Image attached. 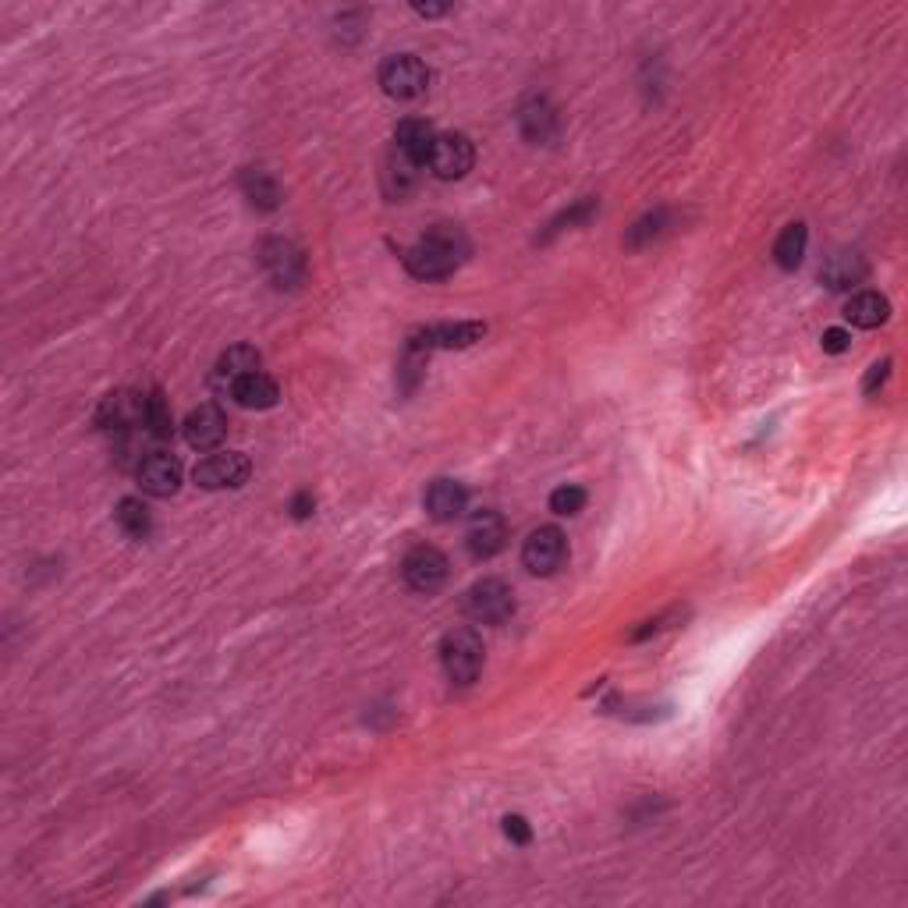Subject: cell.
I'll list each match as a JSON object with an SVG mask.
<instances>
[{
    "instance_id": "cell-1",
    "label": "cell",
    "mask_w": 908,
    "mask_h": 908,
    "mask_svg": "<svg viewBox=\"0 0 908 908\" xmlns=\"http://www.w3.org/2000/svg\"><path fill=\"white\" fill-rule=\"evenodd\" d=\"M465 260H468V238L462 227L437 224L405 252V270L419 280H444Z\"/></svg>"
},
{
    "instance_id": "cell-2",
    "label": "cell",
    "mask_w": 908,
    "mask_h": 908,
    "mask_svg": "<svg viewBox=\"0 0 908 908\" xmlns=\"http://www.w3.org/2000/svg\"><path fill=\"white\" fill-rule=\"evenodd\" d=\"M440 664L454 685H473L482 671V638L473 629H454L440 643Z\"/></svg>"
},
{
    "instance_id": "cell-3",
    "label": "cell",
    "mask_w": 908,
    "mask_h": 908,
    "mask_svg": "<svg viewBox=\"0 0 908 908\" xmlns=\"http://www.w3.org/2000/svg\"><path fill=\"white\" fill-rule=\"evenodd\" d=\"M465 614L479 624H504L515 614V593L501 578H482L465 593Z\"/></svg>"
},
{
    "instance_id": "cell-4",
    "label": "cell",
    "mask_w": 908,
    "mask_h": 908,
    "mask_svg": "<svg viewBox=\"0 0 908 908\" xmlns=\"http://www.w3.org/2000/svg\"><path fill=\"white\" fill-rule=\"evenodd\" d=\"M430 85V71L411 53H394L380 64V89L391 99H419Z\"/></svg>"
},
{
    "instance_id": "cell-5",
    "label": "cell",
    "mask_w": 908,
    "mask_h": 908,
    "mask_svg": "<svg viewBox=\"0 0 908 908\" xmlns=\"http://www.w3.org/2000/svg\"><path fill=\"white\" fill-rule=\"evenodd\" d=\"M568 561V539L558 525H539L522 547V564L533 575H553Z\"/></svg>"
},
{
    "instance_id": "cell-6",
    "label": "cell",
    "mask_w": 908,
    "mask_h": 908,
    "mask_svg": "<svg viewBox=\"0 0 908 908\" xmlns=\"http://www.w3.org/2000/svg\"><path fill=\"white\" fill-rule=\"evenodd\" d=\"M252 465L241 451H224V454H210L195 465L192 479L199 482L203 490H238L241 482L249 479Z\"/></svg>"
},
{
    "instance_id": "cell-7",
    "label": "cell",
    "mask_w": 908,
    "mask_h": 908,
    "mask_svg": "<svg viewBox=\"0 0 908 908\" xmlns=\"http://www.w3.org/2000/svg\"><path fill=\"white\" fill-rule=\"evenodd\" d=\"M402 575H405V582L416 593L430 596V593H437L447 582L451 564H447V558L437 547H411L405 553V561H402Z\"/></svg>"
},
{
    "instance_id": "cell-8",
    "label": "cell",
    "mask_w": 908,
    "mask_h": 908,
    "mask_svg": "<svg viewBox=\"0 0 908 908\" xmlns=\"http://www.w3.org/2000/svg\"><path fill=\"white\" fill-rule=\"evenodd\" d=\"M260 263L266 270V277L277 284V288H298V280L306 277V255L298 246L284 238H266L260 246Z\"/></svg>"
},
{
    "instance_id": "cell-9",
    "label": "cell",
    "mask_w": 908,
    "mask_h": 908,
    "mask_svg": "<svg viewBox=\"0 0 908 908\" xmlns=\"http://www.w3.org/2000/svg\"><path fill=\"white\" fill-rule=\"evenodd\" d=\"M476 160V150L473 142H468L462 132H447V135H437L433 142V153H430V167L440 181H458L465 178L468 170H473Z\"/></svg>"
},
{
    "instance_id": "cell-10",
    "label": "cell",
    "mask_w": 908,
    "mask_h": 908,
    "mask_svg": "<svg viewBox=\"0 0 908 908\" xmlns=\"http://www.w3.org/2000/svg\"><path fill=\"white\" fill-rule=\"evenodd\" d=\"M139 487L150 497H175L181 487V462L167 451H153L139 462Z\"/></svg>"
},
{
    "instance_id": "cell-11",
    "label": "cell",
    "mask_w": 908,
    "mask_h": 908,
    "mask_svg": "<svg viewBox=\"0 0 908 908\" xmlns=\"http://www.w3.org/2000/svg\"><path fill=\"white\" fill-rule=\"evenodd\" d=\"M482 334H487V323H476V320L437 323V326H426L419 334H411L408 345H416L430 355L433 348H468V345H476V340H482Z\"/></svg>"
},
{
    "instance_id": "cell-12",
    "label": "cell",
    "mask_w": 908,
    "mask_h": 908,
    "mask_svg": "<svg viewBox=\"0 0 908 908\" xmlns=\"http://www.w3.org/2000/svg\"><path fill=\"white\" fill-rule=\"evenodd\" d=\"M96 422L104 430H132V426L146 422V397H139L135 391H113L104 397V405L96 411Z\"/></svg>"
},
{
    "instance_id": "cell-13",
    "label": "cell",
    "mask_w": 908,
    "mask_h": 908,
    "mask_svg": "<svg viewBox=\"0 0 908 908\" xmlns=\"http://www.w3.org/2000/svg\"><path fill=\"white\" fill-rule=\"evenodd\" d=\"M507 543V522L497 515V511H479V515L473 518V525H468V533H465V547L473 558L479 561H487L493 558V553H501Z\"/></svg>"
},
{
    "instance_id": "cell-14",
    "label": "cell",
    "mask_w": 908,
    "mask_h": 908,
    "mask_svg": "<svg viewBox=\"0 0 908 908\" xmlns=\"http://www.w3.org/2000/svg\"><path fill=\"white\" fill-rule=\"evenodd\" d=\"M870 274V266L856 252V249H834L827 260L820 263V284H827L831 291H848L856 288V284L865 280Z\"/></svg>"
},
{
    "instance_id": "cell-15",
    "label": "cell",
    "mask_w": 908,
    "mask_h": 908,
    "mask_svg": "<svg viewBox=\"0 0 908 908\" xmlns=\"http://www.w3.org/2000/svg\"><path fill=\"white\" fill-rule=\"evenodd\" d=\"M433 142H437L433 124L422 121V118H405L402 124H397V132H394V150L402 153L405 160L416 164V167L430 164Z\"/></svg>"
},
{
    "instance_id": "cell-16",
    "label": "cell",
    "mask_w": 908,
    "mask_h": 908,
    "mask_svg": "<svg viewBox=\"0 0 908 908\" xmlns=\"http://www.w3.org/2000/svg\"><path fill=\"white\" fill-rule=\"evenodd\" d=\"M224 437H227V419L220 408L203 405V408L189 411V419H184V440H189V447L210 451V447H217Z\"/></svg>"
},
{
    "instance_id": "cell-17",
    "label": "cell",
    "mask_w": 908,
    "mask_h": 908,
    "mask_svg": "<svg viewBox=\"0 0 908 908\" xmlns=\"http://www.w3.org/2000/svg\"><path fill=\"white\" fill-rule=\"evenodd\" d=\"M468 504V490L458 479H433L426 490V511L433 522H454Z\"/></svg>"
},
{
    "instance_id": "cell-18",
    "label": "cell",
    "mask_w": 908,
    "mask_h": 908,
    "mask_svg": "<svg viewBox=\"0 0 908 908\" xmlns=\"http://www.w3.org/2000/svg\"><path fill=\"white\" fill-rule=\"evenodd\" d=\"M518 128L529 142H553L558 139V110H553L550 99H543V96L525 99L518 110Z\"/></svg>"
},
{
    "instance_id": "cell-19",
    "label": "cell",
    "mask_w": 908,
    "mask_h": 908,
    "mask_svg": "<svg viewBox=\"0 0 908 908\" xmlns=\"http://www.w3.org/2000/svg\"><path fill=\"white\" fill-rule=\"evenodd\" d=\"M845 320L851 326H859V331H873V326L891 320V302H887L884 295H876V291H859V295L848 298Z\"/></svg>"
},
{
    "instance_id": "cell-20",
    "label": "cell",
    "mask_w": 908,
    "mask_h": 908,
    "mask_svg": "<svg viewBox=\"0 0 908 908\" xmlns=\"http://www.w3.org/2000/svg\"><path fill=\"white\" fill-rule=\"evenodd\" d=\"M231 397L241 405V408H274L277 405V397H280V387H277V380H270L266 373H249V377H241L235 387H231Z\"/></svg>"
},
{
    "instance_id": "cell-21",
    "label": "cell",
    "mask_w": 908,
    "mask_h": 908,
    "mask_svg": "<svg viewBox=\"0 0 908 908\" xmlns=\"http://www.w3.org/2000/svg\"><path fill=\"white\" fill-rule=\"evenodd\" d=\"M241 189H246L249 203L255 210H277L280 206V184H277L274 175H270V170H260V167L241 170Z\"/></svg>"
},
{
    "instance_id": "cell-22",
    "label": "cell",
    "mask_w": 908,
    "mask_h": 908,
    "mask_svg": "<svg viewBox=\"0 0 908 908\" xmlns=\"http://www.w3.org/2000/svg\"><path fill=\"white\" fill-rule=\"evenodd\" d=\"M260 369V351L249 348V345H235V348H227L220 355V362H217V380L227 383V387H235V383L241 377H249Z\"/></svg>"
},
{
    "instance_id": "cell-23",
    "label": "cell",
    "mask_w": 908,
    "mask_h": 908,
    "mask_svg": "<svg viewBox=\"0 0 908 908\" xmlns=\"http://www.w3.org/2000/svg\"><path fill=\"white\" fill-rule=\"evenodd\" d=\"M805 241H809L805 224H802V220L788 224L785 231H780L777 246H774V260H777V266H780V270H799L802 255H805Z\"/></svg>"
},
{
    "instance_id": "cell-24",
    "label": "cell",
    "mask_w": 908,
    "mask_h": 908,
    "mask_svg": "<svg viewBox=\"0 0 908 908\" xmlns=\"http://www.w3.org/2000/svg\"><path fill=\"white\" fill-rule=\"evenodd\" d=\"M113 518H118L121 525V533L128 539H146L150 529H153V515H150V507L139 501V497H124V501L118 504V511H113Z\"/></svg>"
},
{
    "instance_id": "cell-25",
    "label": "cell",
    "mask_w": 908,
    "mask_h": 908,
    "mask_svg": "<svg viewBox=\"0 0 908 908\" xmlns=\"http://www.w3.org/2000/svg\"><path fill=\"white\" fill-rule=\"evenodd\" d=\"M667 224H671V217H667V210H653V213H646V217H638V220L629 227V238H624V246H629V249H643V246H649V241H657V238L667 231Z\"/></svg>"
},
{
    "instance_id": "cell-26",
    "label": "cell",
    "mask_w": 908,
    "mask_h": 908,
    "mask_svg": "<svg viewBox=\"0 0 908 908\" xmlns=\"http://www.w3.org/2000/svg\"><path fill=\"white\" fill-rule=\"evenodd\" d=\"M146 433L156 437V440H170V433H175V419H170V405H167V397L164 391H153L146 397Z\"/></svg>"
},
{
    "instance_id": "cell-27",
    "label": "cell",
    "mask_w": 908,
    "mask_h": 908,
    "mask_svg": "<svg viewBox=\"0 0 908 908\" xmlns=\"http://www.w3.org/2000/svg\"><path fill=\"white\" fill-rule=\"evenodd\" d=\"M596 213V199L593 195H586V199H578L575 206H568L564 213H558V217L550 220V227H547V235H543V241H550L553 235L558 231H568V227H575V224H586L589 217Z\"/></svg>"
},
{
    "instance_id": "cell-28",
    "label": "cell",
    "mask_w": 908,
    "mask_h": 908,
    "mask_svg": "<svg viewBox=\"0 0 908 908\" xmlns=\"http://www.w3.org/2000/svg\"><path fill=\"white\" fill-rule=\"evenodd\" d=\"M586 507V490L575 487V482H568V487H558L550 493V511L553 515H578V511Z\"/></svg>"
},
{
    "instance_id": "cell-29",
    "label": "cell",
    "mask_w": 908,
    "mask_h": 908,
    "mask_svg": "<svg viewBox=\"0 0 908 908\" xmlns=\"http://www.w3.org/2000/svg\"><path fill=\"white\" fill-rule=\"evenodd\" d=\"M504 834H507V841H515V845H529V841H533V827H529V820L518 816V813L504 816Z\"/></svg>"
},
{
    "instance_id": "cell-30",
    "label": "cell",
    "mask_w": 908,
    "mask_h": 908,
    "mask_svg": "<svg viewBox=\"0 0 908 908\" xmlns=\"http://www.w3.org/2000/svg\"><path fill=\"white\" fill-rule=\"evenodd\" d=\"M848 331H841V326H831V331H823V337H820V345H823V351H831V355H841L845 348H848Z\"/></svg>"
},
{
    "instance_id": "cell-31",
    "label": "cell",
    "mask_w": 908,
    "mask_h": 908,
    "mask_svg": "<svg viewBox=\"0 0 908 908\" xmlns=\"http://www.w3.org/2000/svg\"><path fill=\"white\" fill-rule=\"evenodd\" d=\"M887 373H891V362H887V359L876 362V366H870V373H865V380H862V391H865V394H876V387L887 380Z\"/></svg>"
},
{
    "instance_id": "cell-32",
    "label": "cell",
    "mask_w": 908,
    "mask_h": 908,
    "mask_svg": "<svg viewBox=\"0 0 908 908\" xmlns=\"http://www.w3.org/2000/svg\"><path fill=\"white\" fill-rule=\"evenodd\" d=\"M288 507H291V515H295L298 522H302V518H309V515H312V511H316V497L302 490V493H295V497H291V504H288Z\"/></svg>"
},
{
    "instance_id": "cell-33",
    "label": "cell",
    "mask_w": 908,
    "mask_h": 908,
    "mask_svg": "<svg viewBox=\"0 0 908 908\" xmlns=\"http://www.w3.org/2000/svg\"><path fill=\"white\" fill-rule=\"evenodd\" d=\"M416 8V14H426V19H437V14H447L451 8L447 4H411Z\"/></svg>"
}]
</instances>
